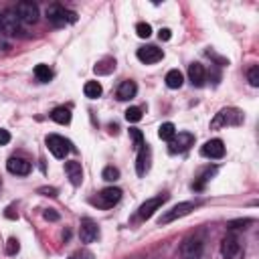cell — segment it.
<instances>
[{
  "instance_id": "cell-1",
  "label": "cell",
  "mask_w": 259,
  "mask_h": 259,
  "mask_svg": "<svg viewBox=\"0 0 259 259\" xmlns=\"http://www.w3.org/2000/svg\"><path fill=\"white\" fill-rule=\"evenodd\" d=\"M243 124V114L235 107H225L215 116V120L211 122V130H219L225 126H239Z\"/></svg>"
},
{
  "instance_id": "cell-2",
  "label": "cell",
  "mask_w": 259,
  "mask_h": 259,
  "mask_svg": "<svg viewBox=\"0 0 259 259\" xmlns=\"http://www.w3.org/2000/svg\"><path fill=\"white\" fill-rule=\"evenodd\" d=\"M47 18L55 25V27H65V25H71L77 21V14L73 10H67L65 6L61 4H51L47 8Z\"/></svg>"
},
{
  "instance_id": "cell-3",
  "label": "cell",
  "mask_w": 259,
  "mask_h": 259,
  "mask_svg": "<svg viewBox=\"0 0 259 259\" xmlns=\"http://www.w3.org/2000/svg\"><path fill=\"white\" fill-rule=\"evenodd\" d=\"M221 253L225 259H243V245L239 241L237 235H227L223 241H221Z\"/></svg>"
},
{
  "instance_id": "cell-4",
  "label": "cell",
  "mask_w": 259,
  "mask_h": 259,
  "mask_svg": "<svg viewBox=\"0 0 259 259\" xmlns=\"http://www.w3.org/2000/svg\"><path fill=\"white\" fill-rule=\"evenodd\" d=\"M194 207H196V202H191V200L178 202L176 207H172L170 211H166V213L160 217L158 223H160V225H168V223H172V221H176V219H180V217H187L189 213H193Z\"/></svg>"
},
{
  "instance_id": "cell-5",
  "label": "cell",
  "mask_w": 259,
  "mask_h": 259,
  "mask_svg": "<svg viewBox=\"0 0 259 259\" xmlns=\"http://www.w3.org/2000/svg\"><path fill=\"white\" fill-rule=\"evenodd\" d=\"M120 198H122V191L116 189V187H109V189H103L91 202H94L96 207H99V209H112L114 205L120 202Z\"/></svg>"
},
{
  "instance_id": "cell-6",
  "label": "cell",
  "mask_w": 259,
  "mask_h": 259,
  "mask_svg": "<svg viewBox=\"0 0 259 259\" xmlns=\"http://www.w3.org/2000/svg\"><path fill=\"white\" fill-rule=\"evenodd\" d=\"M202 249H205V245H202V239L196 237V235H193L189 239H184V243L180 247V253H182V259H200Z\"/></svg>"
},
{
  "instance_id": "cell-7",
  "label": "cell",
  "mask_w": 259,
  "mask_h": 259,
  "mask_svg": "<svg viewBox=\"0 0 259 259\" xmlns=\"http://www.w3.org/2000/svg\"><path fill=\"white\" fill-rule=\"evenodd\" d=\"M16 16L21 18L23 25H34L39 21V6L34 2H18L16 8H14Z\"/></svg>"
},
{
  "instance_id": "cell-8",
  "label": "cell",
  "mask_w": 259,
  "mask_h": 259,
  "mask_svg": "<svg viewBox=\"0 0 259 259\" xmlns=\"http://www.w3.org/2000/svg\"><path fill=\"white\" fill-rule=\"evenodd\" d=\"M193 144H194V136H193L191 132H178V134H174V136L168 140V150H170L172 154L187 152Z\"/></svg>"
},
{
  "instance_id": "cell-9",
  "label": "cell",
  "mask_w": 259,
  "mask_h": 259,
  "mask_svg": "<svg viewBox=\"0 0 259 259\" xmlns=\"http://www.w3.org/2000/svg\"><path fill=\"white\" fill-rule=\"evenodd\" d=\"M47 146H49V150H51V154L55 156V158H59V160H63L67 154H69V142L63 138V136H57V134H51V136H47Z\"/></svg>"
},
{
  "instance_id": "cell-10",
  "label": "cell",
  "mask_w": 259,
  "mask_h": 259,
  "mask_svg": "<svg viewBox=\"0 0 259 259\" xmlns=\"http://www.w3.org/2000/svg\"><path fill=\"white\" fill-rule=\"evenodd\" d=\"M168 200V194H158V196H154V198H148L144 205L138 209V219H142V221H146V219H150L164 202Z\"/></svg>"
},
{
  "instance_id": "cell-11",
  "label": "cell",
  "mask_w": 259,
  "mask_h": 259,
  "mask_svg": "<svg viewBox=\"0 0 259 259\" xmlns=\"http://www.w3.org/2000/svg\"><path fill=\"white\" fill-rule=\"evenodd\" d=\"M0 29H2L6 34H18V32H23V23H21V18L16 16L14 10H8L0 16Z\"/></svg>"
},
{
  "instance_id": "cell-12",
  "label": "cell",
  "mask_w": 259,
  "mask_h": 259,
  "mask_svg": "<svg viewBox=\"0 0 259 259\" xmlns=\"http://www.w3.org/2000/svg\"><path fill=\"white\" fill-rule=\"evenodd\" d=\"M200 154H202V156H207V158H211V160L223 158V156H225V144H223V140L215 138V140L205 142V146L200 148Z\"/></svg>"
},
{
  "instance_id": "cell-13",
  "label": "cell",
  "mask_w": 259,
  "mask_h": 259,
  "mask_svg": "<svg viewBox=\"0 0 259 259\" xmlns=\"http://www.w3.org/2000/svg\"><path fill=\"white\" fill-rule=\"evenodd\" d=\"M136 57H138L142 63H146V65H152V63L162 61L164 53H162V49H158V47H154V45H148V47H140V49H138Z\"/></svg>"
},
{
  "instance_id": "cell-14",
  "label": "cell",
  "mask_w": 259,
  "mask_h": 259,
  "mask_svg": "<svg viewBox=\"0 0 259 259\" xmlns=\"http://www.w3.org/2000/svg\"><path fill=\"white\" fill-rule=\"evenodd\" d=\"M97 237H99V227H97L91 219H83V221H81V227H79V239H81V243H94Z\"/></svg>"
},
{
  "instance_id": "cell-15",
  "label": "cell",
  "mask_w": 259,
  "mask_h": 259,
  "mask_svg": "<svg viewBox=\"0 0 259 259\" xmlns=\"http://www.w3.org/2000/svg\"><path fill=\"white\" fill-rule=\"evenodd\" d=\"M150 160H152V150H150V146H148V144H144L138 150V160H136L138 176H144L148 170H150Z\"/></svg>"
},
{
  "instance_id": "cell-16",
  "label": "cell",
  "mask_w": 259,
  "mask_h": 259,
  "mask_svg": "<svg viewBox=\"0 0 259 259\" xmlns=\"http://www.w3.org/2000/svg\"><path fill=\"white\" fill-rule=\"evenodd\" d=\"M6 168L10 174H16V176H27L31 172V162H27L25 158H16L12 156L8 162H6Z\"/></svg>"
},
{
  "instance_id": "cell-17",
  "label": "cell",
  "mask_w": 259,
  "mask_h": 259,
  "mask_svg": "<svg viewBox=\"0 0 259 259\" xmlns=\"http://www.w3.org/2000/svg\"><path fill=\"white\" fill-rule=\"evenodd\" d=\"M65 172H67V178L71 180L73 187H79L83 182V170H81V164L79 162H65Z\"/></svg>"
},
{
  "instance_id": "cell-18",
  "label": "cell",
  "mask_w": 259,
  "mask_h": 259,
  "mask_svg": "<svg viewBox=\"0 0 259 259\" xmlns=\"http://www.w3.org/2000/svg\"><path fill=\"white\" fill-rule=\"evenodd\" d=\"M189 79L194 87H202L207 81V75H205V67H202L200 63H193L189 67Z\"/></svg>"
},
{
  "instance_id": "cell-19",
  "label": "cell",
  "mask_w": 259,
  "mask_h": 259,
  "mask_svg": "<svg viewBox=\"0 0 259 259\" xmlns=\"http://www.w3.org/2000/svg\"><path fill=\"white\" fill-rule=\"evenodd\" d=\"M136 91H138V87H136L134 81H124L118 87V99H122V101L132 99V97H136Z\"/></svg>"
},
{
  "instance_id": "cell-20",
  "label": "cell",
  "mask_w": 259,
  "mask_h": 259,
  "mask_svg": "<svg viewBox=\"0 0 259 259\" xmlns=\"http://www.w3.org/2000/svg\"><path fill=\"white\" fill-rule=\"evenodd\" d=\"M51 120L61 124V126H67L71 122V109L69 107H55L51 114Z\"/></svg>"
},
{
  "instance_id": "cell-21",
  "label": "cell",
  "mask_w": 259,
  "mask_h": 259,
  "mask_svg": "<svg viewBox=\"0 0 259 259\" xmlns=\"http://www.w3.org/2000/svg\"><path fill=\"white\" fill-rule=\"evenodd\" d=\"M116 69V59H112V57H105V59H101L96 67H94V71L97 73V75H109Z\"/></svg>"
},
{
  "instance_id": "cell-22",
  "label": "cell",
  "mask_w": 259,
  "mask_h": 259,
  "mask_svg": "<svg viewBox=\"0 0 259 259\" xmlns=\"http://www.w3.org/2000/svg\"><path fill=\"white\" fill-rule=\"evenodd\" d=\"M182 83H184V77L178 69H172V71L166 73V85L170 89H178V87H182Z\"/></svg>"
},
{
  "instance_id": "cell-23",
  "label": "cell",
  "mask_w": 259,
  "mask_h": 259,
  "mask_svg": "<svg viewBox=\"0 0 259 259\" xmlns=\"http://www.w3.org/2000/svg\"><path fill=\"white\" fill-rule=\"evenodd\" d=\"M83 94H85V97H89V99H97V97L103 94V89H101L99 81H87L85 87H83Z\"/></svg>"
},
{
  "instance_id": "cell-24",
  "label": "cell",
  "mask_w": 259,
  "mask_h": 259,
  "mask_svg": "<svg viewBox=\"0 0 259 259\" xmlns=\"http://www.w3.org/2000/svg\"><path fill=\"white\" fill-rule=\"evenodd\" d=\"M34 77L39 79L41 83H49V81L53 79V71L49 69V65H43V63H41V65L34 67Z\"/></svg>"
},
{
  "instance_id": "cell-25",
  "label": "cell",
  "mask_w": 259,
  "mask_h": 259,
  "mask_svg": "<svg viewBox=\"0 0 259 259\" xmlns=\"http://www.w3.org/2000/svg\"><path fill=\"white\" fill-rule=\"evenodd\" d=\"M174 134H176V128H174L172 122H164V124L158 128V136H160V140H166V142H168Z\"/></svg>"
},
{
  "instance_id": "cell-26",
  "label": "cell",
  "mask_w": 259,
  "mask_h": 259,
  "mask_svg": "<svg viewBox=\"0 0 259 259\" xmlns=\"http://www.w3.org/2000/svg\"><path fill=\"white\" fill-rule=\"evenodd\" d=\"M101 176H103V180H107V182H114V180L120 178V170L116 168V166H105L103 172H101Z\"/></svg>"
},
{
  "instance_id": "cell-27",
  "label": "cell",
  "mask_w": 259,
  "mask_h": 259,
  "mask_svg": "<svg viewBox=\"0 0 259 259\" xmlns=\"http://www.w3.org/2000/svg\"><path fill=\"white\" fill-rule=\"evenodd\" d=\"M126 120L132 122V124L140 122V120H142V109H140V107H128V109H126Z\"/></svg>"
},
{
  "instance_id": "cell-28",
  "label": "cell",
  "mask_w": 259,
  "mask_h": 259,
  "mask_svg": "<svg viewBox=\"0 0 259 259\" xmlns=\"http://www.w3.org/2000/svg\"><path fill=\"white\" fill-rule=\"evenodd\" d=\"M136 32H138L140 39H148V36L152 34V27L148 25V23H138L136 25Z\"/></svg>"
},
{
  "instance_id": "cell-29",
  "label": "cell",
  "mask_w": 259,
  "mask_h": 259,
  "mask_svg": "<svg viewBox=\"0 0 259 259\" xmlns=\"http://www.w3.org/2000/svg\"><path fill=\"white\" fill-rule=\"evenodd\" d=\"M130 138L134 140V146L138 148V150L144 146V136H142V132H140L138 128H132V130H130Z\"/></svg>"
},
{
  "instance_id": "cell-30",
  "label": "cell",
  "mask_w": 259,
  "mask_h": 259,
  "mask_svg": "<svg viewBox=\"0 0 259 259\" xmlns=\"http://www.w3.org/2000/svg\"><path fill=\"white\" fill-rule=\"evenodd\" d=\"M247 79H249V83H251L253 87H259V67H257V65H253V67L247 71Z\"/></svg>"
},
{
  "instance_id": "cell-31",
  "label": "cell",
  "mask_w": 259,
  "mask_h": 259,
  "mask_svg": "<svg viewBox=\"0 0 259 259\" xmlns=\"http://www.w3.org/2000/svg\"><path fill=\"white\" fill-rule=\"evenodd\" d=\"M18 249H21V245H18L16 239H8V241H6V253L8 255H16Z\"/></svg>"
},
{
  "instance_id": "cell-32",
  "label": "cell",
  "mask_w": 259,
  "mask_h": 259,
  "mask_svg": "<svg viewBox=\"0 0 259 259\" xmlns=\"http://www.w3.org/2000/svg\"><path fill=\"white\" fill-rule=\"evenodd\" d=\"M69 259H94V253L87 251V249H81V251H77V253H73Z\"/></svg>"
},
{
  "instance_id": "cell-33",
  "label": "cell",
  "mask_w": 259,
  "mask_h": 259,
  "mask_svg": "<svg viewBox=\"0 0 259 259\" xmlns=\"http://www.w3.org/2000/svg\"><path fill=\"white\" fill-rule=\"evenodd\" d=\"M10 142V134L8 130H0V146H6Z\"/></svg>"
},
{
  "instance_id": "cell-34",
  "label": "cell",
  "mask_w": 259,
  "mask_h": 259,
  "mask_svg": "<svg viewBox=\"0 0 259 259\" xmlns=\"http://www.w3.org/2000/svg\"><path fill=\"white\" fill-rule=\"evenodd\" d=\"M39 194H45V196H55V194H57V189H53V187H43V189H39Z\"/></svg>"
},
{
  "instance_id": "cell-35",
  "label": "cell",
  "mask_w": 259,
  "mask_h": 259,
  "mask_svg": "<svg viewBox=\"0 0 259 259\" xmlns=\"http://www.w3.org/2000/svg\"><path fill=\"white\" fill-rule=\"evenodd\" d=\"M158 36H160V41H170V36H172V32H170V29H160Z\"/></svg>"
},
{
  "instance_id": "cell-36",
  "label": "cell",
  "mask_w": 259,
  "mask_h": 259,
  "mask_svg": "<svg viewBox=\"0 0 259 259\" xmlns=\"http://www.w3.org/2000/svg\"><path fill=\"white\" fill-rule=\"evenodd\" d=\"M43 217H45L47 221H59V215H57V213H55L53 209H49V211H45V213H43Z\"/></svg>"
},
{
  "instance_id": "cell-37",
  "label": "cell",
  "mask_w": 259,
  "mask_h": 259,
  "mask_svg": "<svg viewBox=\"0 0 259 259\" xmlns=\"http://www.w3.org/2000/svg\"><path fill=\"white\" fill-rule=\"evenodd\" d=\"M0 187H2V182H0Z\"/></svg>"
}]
</instances>
